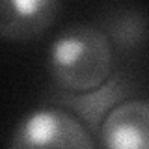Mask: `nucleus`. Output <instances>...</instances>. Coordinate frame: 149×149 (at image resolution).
Here are the masks:
<instances>
[{"label": "nucleus", "instance_id": "obj_5", "mask_svg": "<svg viewBox=\"0 0 149 149\" xmlns=\"http://www.w3.org/2000/svg\"><path fill=\"white\" fill-rule=\"evenodd\" d=\"M101 143L114 149H149V101H121L99 130Z\"/></svg>", "mask_w": 149, "mask_h": 149}, {"label": "nucleus", "instance_id": "obj_2", "mask_svg": "<svg viewBox=\"0 0 149 149\" xmlns=\"http://www.w3.org/2000/svg\"><path fill=\"white\" fill-rule=\"evenodd\" d=\"M11 147H93L91 132L73 114L60 108H43L28 114L13 130Z\"/></svg>", "mask_w": 149, "mask_h": 149}, {"label": "nucleus", "instance_id": "obj_4", "mask_svg": "<svg viewBox=\"0 0 149 149\" xmlns=\"http://www.w3.org/2000/svg\"><path fill=\"white\" fill-rule=\"evenodd\" d=\"M62 0H0V37L30 41L54 24Z\"/></svg>", "mask_w": 149, "mask_h": 149}, {"label": "nucleus", "instance_id": "obj_1", "mask_svg": "<svg viewBox=\"0 0 149 149\" xmlns=\"http://www.w3.org/2000/svg\"><path fill=\"white\" fill-rule=\"evenodd\" d=\"M112 43L97 24L63 28L50 45L49 73L58 90L86 91L112 74Z\"/></svg>", "mask_w": 149, "mask_h": 149}, {"label": "nucleus", "instance_id": "obj_3", "mask_svg": "<svg viewBox=\"0 0 149 149\" xmlns=\"http://www.w3.org/2000/svg\"><path fill=\"white\" fill-rule=\"evenodd\" d=\"M130 80L125 73H114L110 74L102 84H99L93 90L86 91H65L56 90V95L52 97V102L63 106V108L74 112L80 116L91 134H99L101 125L108 112L125 101L130 93Z\"/></svg>", "mask_w": 149, "mask_h": 149}, {"label": "nucleus", "instance_id": "obj_6", "mask_svg": "<svg viewBox=\"0 0 149 149\" xmlns=\"http://www.w3.org/2000/svg\"><path fill=\"white\" fill-rule=\"evenodd\" d=\"M112 45L123 52H134L149 39V15L130 4H114L99 17V24Z\"/></svg>", "mask_w": 149, "mask_h": 149}]
</instances>
